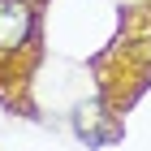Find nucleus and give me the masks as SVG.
I'll use <instances>...</instances> for the list:
<instances>
[{
	"instance_id": "f03ea898",
	"label": "nucleus",
	"mask_w": 151,
	"mask_h": 151,
	"mask_svg": "<svg viewBox=\"0 0 151 151\" xmlns=\"http://www.w3.org/2000/svg\"><path fill=\"white\" fill-rule=\"evenodd\" d=\"M73 129H78V138L86 142V147H104V142L121 138V121H116V112L108 104H82L78 112H73Z\"/></svg>"
},
{
	"instance_id": "f257e3e1",
	"label": "nucleus",
	"mask_w": 151,
	"mask_h": 151,
	"mask_svg": "<svg viewBox=\"0 0 151 151\" xmlns=\"http://www.w3.org/2000/svg\"><path fill=\"white\" fill-rule=\"evenodd\" d=\"M95 73H99V99L112 112H121L142 91V82L151 73V9L147 4H125L116 43L95 60Z\"/></svg>"
}]
</instances>
